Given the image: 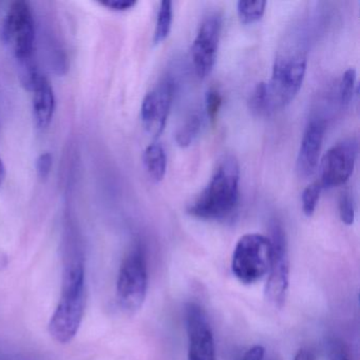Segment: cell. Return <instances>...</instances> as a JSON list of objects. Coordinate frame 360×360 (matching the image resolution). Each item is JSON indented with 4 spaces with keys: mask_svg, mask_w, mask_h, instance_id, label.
Listing matches in <instances>:
<instances>
[{
    "mask_svg": "<svg viewBox=\"0 0 360 360\" xmlns=\"http://www.w3.org/2000/svg\"><path fill=\"white\" fill-rule=\"evenodd\" d=\"M86 271L84 256L70 250L63 273L62 295L48 326L56 342H71L79 333L86 307Z\"/></svg>",
    "mask_w": 360,
    "mask_h": 360,
    "instance_id": "cell-1",
    "label": "cell"
},
{
    "mask_svg": "<svg viewBox=\"0 0 360 360\" xmlns=\"http://www.w3.org/2000/svg\"><path fill=\"white\" fill-rule=\"evenodd\" d=\"M240 169L237 160L225 157L212 180L187 208L193 217L202 220H224L239 203Z\"/></svg>",
    "mask_w": 360,
    "mask_h": 360,
    "instance_id": "cell-2",
    "label": "cell"
},
{
    "mask_svg": "<svg viewBox=\"0 0 360 360\" xmlns=\"http://www.w3.org/2000/svg\"><path fill=\"white\" fill-rule=\"evenodd\" d=\"M307 58L300 48H288L278 54L271 79L266 83L271 111L288 106L301 89L307 72Z\"/></svg>",
    "mask_w": 360,
    "mask_h": 360,
    "instance_id": "cell-3",
    "label": "cell"
},
{
    "mask_svg": "<svg viewBox=\"0 0 360 360\" xmlns=\"http://www.w3.org/2000/svg\"><path fill=\"white\" fill-rule=\"evenodd\" d=\"M148 288V271L146 255L138 245L125 257L117 281V299L126 313H136L146 299Z\"/></svg>",
    "mask_w": 360,
    "mask_h": 360,
    "instance_id": "cell-4",
    "label": "cell"
},
{
    "mask_svg": "<svg viewBox=\"0 0 360 360\" xmlns=\"http://www.w3.org/2000/svg\"><path fill=\"white\" fill-rule=\"evenodd\" d=\"M271 248L269 238L248 233L240 238L233 250L231 271L241 283L250 285L269 273Z\"/></svg>",
    "mask_w": 360,
    "mask_h": 360,
    "instance_id": "cell-5",
    "label": "cell"
},
{
    "mask_svg": "<svg viewBox=\"0 0 360 360\" xmlns=\"http://www.w3.org/2000/svg\"><path fill=\"white\" fill-rule=\"evenodd\" d=\"M3 39L16 60L28 63L35 45V26L32 10L27 1L12 4L3 26Z\"/></svg>",
    "mask_w": 360,
    "mask_h": 360,
    "instance_id": "cell-6",
    "label": "cell"
},
{
    "mask_svg": "<svg viewBox=\"0 0 360 360\" xmlns=\"http://www.w3.org/2000/svg\"><path fill=\"white\" fill-rule=\"evenodd\" d=\"M269 239L271 257L265 294L269 302L275 307H282L290 283V258L285 231L279 223L275 222L271 225V238Z\"/></svg>",
    "mask_w": 360,
    "mask_h": 360,
    "instance_id": "cell-7",
    "label": "cell"
},
{
    "mask_svg": "<svg viewBox=\"0 0 360 360\" xmlns=\"http://www.w3.org/2000/svg\"><path fill=\"white\" fill-rule=\"evenodd\" d=\"M357 153L356 138L345 139L328 149L320 163L319 183L322 188L345 184L353 174Z\"/></svg>",
    "mask_w": 360,
    "mask_h": 360,
    "instance_id": "cell-8",
    "label": "cell"
},
{
    "mask_svg": "<svg viewBox=\"0 0 360 360\" xmlns=\"http://www.w3.org/2000/svg\"><path fill=\"white\" fill-rule=\"evenodd\" d=\"M222 31V18L220 14H210L202 22L191 47L193 67L198 77H207L216 64Z\"/></svg>",
    "mask_w": 360,
    "mask_h": 360,
    "instance_id": "cell-9",
    "label": "cell"
},
{
    "mask_svg": "<svg viewBox=\"0 0 360 360\" xmlns=\"http://www.w3.org/2000/svg\"><path fill=\"white\" fill-rule=\"evenodd\" d=\"M188 360H216L214 334L204 309L197 303H188L185 309Z\"/></svg>",
    "mask_w": 360,
    "mask_h": 360,
    "instance_id": "cell-10",
    "label": "cell"
},
{
    "mask_svg": "<svg viewBox=\"0 0 360 360\" xmlns=\"http://www.w3.org/2000/svg\"><path fill=\"white\" fill-rule=\"evenodd\" d=\"M174 96V83L170 77L160 82L144 98L141 107L143 125L149 134L159 136L165 128Z\"/></svg>",
    "mask_w": 360,
    "mask_h": 360,
    "instance_id": "cell-11",
    "label": "cell"
},
{
    "mask_svg": "<svg viewBox=\"0 0 360 360\" xmlns=\"http://www.w3.org/2000/svg\"><path fill=\"white\" fill-rule=\"evenodd\" d=\"M324 132L326 126L321 120H313L307 125L297 158V172L301 178H309L317 170Z\"/></svg>",
    "mask_w": 360,
    "mask_h": 360,
    "instance_id": "cell-12",
    "label": "cell"
},
{
    "mask_svg": "<svg viewBox=\"0 0 360 360\" xmlns=\"http://www.w3.org/2000/svg\"><path fill=\"white\" fill-rule=\"evenodd\" d=\"M28 87L33 92V115L39 129L49 127L56 111V96L47 77L31 70L27 79Z\"/></svg>",
    "mask_w": 360,
    "mask_h": 360,
    "instance_id": "cell-13",
    "label": "cell"
},
{
    "mask_svg": "<svg viewBox=\"0 0 360 360\" xmlns=\"http://www.w3.org/2000/svg\"><path fill=\"white\" fill-rule=\"evenodd\" d=\"M143 162L151 180L161 182L165 176L167 167V158L162 145H149L143 153Z\"/></svg>",
    "mask_w": 360,
    "mask_h": 360,
    "instance_id": "cell-14",
    "label": "cell"
},
{
    "mask_svg": "<svg viewBox=\"0 0 360 360\" xmlns=\"http://www.w3.org/2000/svg\"><path fill=\"white\" fill-rule=\"evenodd\" d=\"M203 125V117L198 112L187 117L182 126L179 128L176 134V142L182 148L191 146L193 141L198 138Z\"/></svg>",
    "mask_w": 360,
    "mask_h": 360,
    "instance_id": "cell-15",
    "label": "cell"
},
{
    "mask_svg": "<svg viewBox=\"0 0 360 360\" xmlns=\"http://www.w3.org/2000/svg\"><path fill=\"white\" fill-rule=\"evenodd\" d=\"M174 10L172 3L169 0H163L160 4L159 13H158L157 25H155L153 43L155 45L165 41L172 31V20H174Z\"/></svg>",
    "mask_w": 360,
    "mask_h": 360,
    "instance_id": "cell-16",
    "label": "cell"
},
{
    "mask_svg": "<svg viewBox=\"0 0 360 360\" xmlns=\"http://www.w3.org/2000/svg\"><path fill=\"white\" fill-rule=\"evenodd\" d=\"M248 107L252 115L257 117H266L273 112L269 104L266 83L261 82L254 88L248 100Z\"/></svg>",
    "mask_w": 360,
    "mask_h": 360,
    "instance_id": "cell-17",
    "label": "cell"
},
{
    "mask_svg": "<svg viewBox=\"0 0 360 360\" xmlns=\"http://www.w3.org/2000/svg\"><path fill=\"white\" fill-rule=\"evenodd\" d=\"M266 1H238L237 12L240 22L244 25L254 24L263 18L266 9Z\"/></svg>",
    "mask_w": 360,
    "mask_h": 360,
    "instance_id": "cell-18",
    "label": "cell"
},
{
    "mask_svg": "<svg viewBox=\"0 0 360 360\" xmlns=\"http://www.w3.org/2000/svg\"><path fill=\"white\" fill-rule=\"evenodd\" d=\"M321 191L322 186L319 181H316L313 184L309 185V186L303 191L301 200H302L303 214H304L305 216H313L316 207H317Z\"/></svg>",
    "mask_w": 360,
    "mask_h": 360,
    "instance_id": "cell-19",
    "label": "cell"
},
{
    "mask_svg": "<svg viewBox=\"0 0 360 360\" xmlns=\"http://www.w3.org/2000/svg\"><path fill=\"white\" fill-rule=\"evenodd\" d=\"M356 77L357 73L354 68L347 69L341 77L339 94H340V102L342 106H347L353 100L355 94Z\"/></svg>",
    "mask_w": 360,
    "mask_h": 360,
    "instance_id": "cell-20",
    "label": "cell"
},
{
    "mask_svg": "<svg viewBox=\"0 0 360 360\" xmlns=\"http://www.w3.org/2000/svg\"><path fill=\"white\" fill-rule=\"evenodd\" d=\"M223 104V98L219 90L210 89L205 94V110L210 121L212 124L217 121L219 111Z\"/></svg>",
    "mask_w": 360,
    "mask_h": 360,
    "instance_id": "cell-21",
    "label": "cell"
},
{
    "mask_svg": "<svg viewBox=\"0 0 360 360\" xmlns=\"http://www.w3.org/2000/svg\"><path fill=\"white\" fill-rule=\"evenodd\" d=\"M339 214H340L341 221L345 225H352L355 219V207H354L353 199L349 193H341L339 198Z\"/></svg>",
    "mask_w": 360,
    "mask_h": 360,
    "instance_id": "cell-22",
    "label": "cell"
},
{
    "mask_svg": "<svg viewBox=\"0 0 360 360\" xmlns=\"http://www.w3.org/2000/svg\"><path fill=\"white\" fill-rule=\"evenodd\" d=\"M53 166V158L50 153H43L37 160V176L41 180H46L49 176Z\"/></svg>",
    "mask_w": 360,
    "mask_h": 360,
    "instance_id": "cell-23",
    "label": "cell"
},
{
    "mask_svg": "<svg viewBox=\"0 0 360 360\" xmlns=\"http://www.w3.org/2000/svg\"><path fill=\"white\" fill-rule=\"evenodd\" d=\"M101 5L112 10V11L123 12L132 9L136 5V1L134 0H107V1H102Z\"/></svg>",
    "mask_w": 360,
    "mask_h": 360,
    "instance_id": "cell-24",
    "label": "cell"
},
{
    "mask_svg": "<svg viewBox=\"0 0 360 360\" xmlns=\"http://www.w3.org/2000/svg\"><path fill=\"white\" fill-rule=\"evenodd\" d=\"M292 360H317V358H316V354L313 349H309V347H302L295 354Z\"/></svg>",
    "mask_w": 360,
    "mask_h": 360,
    "instance_id": "cell-25",
    "label": "cell"
},
{
    "mask_svg": "<svg viewBox=\"0 0 360 360\" xmlns=\"http://www.w3.org/2000/svg\"><path fill=\"white\" fill-rule=\"evenodd\" d=\"M330 360H349V357L342 349H336V351L333 352Z\"/></svg>",
    "mask_w": 360,
    "mask_h": 360,
    "instance_id": "cell-26",
    "label": "cell"
},
{
    "mask_svg": "<svg viewBox=\"0 0 360 360\" xmlns=\"http://www.w3.org/2000/svg\"><path fill=\"white\" fill-rule=\"evenodd\" d=\"M6 176H7L6 166L5 164H4L3 159L0 158V186L5 183Z\"/></svg>",
    "mask_w": 360,
    "mask_h": 360,
    "instance_id": "cell-27",
    "label": "cell"
},
{
    "mask_svg": "<svg viewBox=\"0 0 360 360\" xmlns=\"http://www.w3.org/2000/svg\"><path fill=\"white\" fill-rule=\"evenodd\" d=\"M265 360H266V359H265Z\"/></svg>",
    "mask_w": 360,
    "mask_h": 360,
    "instance_id": "cell-28",
    "label": "cell"
}]
</instances>
